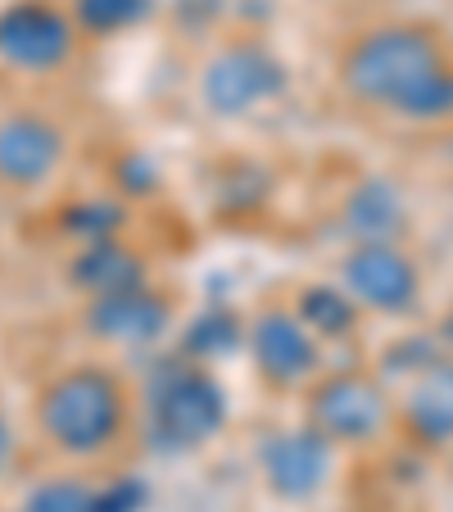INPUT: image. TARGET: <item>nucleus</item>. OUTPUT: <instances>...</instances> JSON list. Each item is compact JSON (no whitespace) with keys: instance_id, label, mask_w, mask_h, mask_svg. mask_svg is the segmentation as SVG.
<instances>
[{"instance_id":"f257e3e1","label":"nucleus","mask_w":453,"mask_h":512,"mask_svg":"<svg viewBox=\"0 0 453 512\" xmlns=\"http://www.w3.org/2000/svg\"><path fill=\"white\" fill-rule=\"evenodd\" d=\"M345 87L376 109L404 118L453 114V64L426 28L390 23L354 41L345 55Z\"/></svg>"},{"instance_id":"f03ea898","label":"nucleus","mask_w":453,"mask_h":512,"mask_svg":"<svg viewBox=\"0 0 453 512\" xmlns=\"http://www.w3.org/2000/svg\"><path fill=\"white\" fill-rule=\"evenodd\" d=\"M145 422L159 454H191L227 422V395L204 363L168 358L145 381Z\"/></svg>"},{"instance_id":"7ed1b4c3","label":"nucleus","mask_w":453,"mask_h":512,"mask_svg":"<svg viewBox=\"0 0 453 512\" xmlns=\"http://www.w3.org/2000/svg\"><path fill=\"white\" fill-rule=\"evenodd\" d=\"M127 413L123 386L105 368H68L37 399V426L64 454H100L118 435Z\"/></svg>"},{"instance_id":"20e7f679","label":"nucleus","mask_w":453,"mask_h":512,"mask_svg":"<svg viewBox=\"0 0 453 512\" xmlns=\"http://www.w3.org/2000/svg\"><path fill=\"white\" fill-rule=\"evenodd\" d=\"M390 395L363 372H336L318 381L309 395V426H318L331 445H367L386 431Z\"/></svg>"},{"instance_id":"39448f33","label":"nucleus","mask_w":453,"mask_h":512,"mask_svg":"<svg viewBox=\"0 0 453 512\" xmlns=\"http://www.w3.org/2000/svg\"><path fill=\"white\" fill-rule=\"evenodd\" d=\"M281 87H286V68L263 46H227L222 55L209 59L200 78L204 105L222 118H241L250 109L268 105L281 96Z\"/></svg>"},{"instance_id":"423d86ee","label":"nucleus","mask_w":453,"mask_h":512,"mask_svg":"<svg viewBox=\"0 0 453 512\" xmlns=\"http://www.w3.org/2000/svg\"><path fill=\"white\" fill-rule=\"evenodd\" d=\"M331 463H336V445L318 426H286L259 445L263 481L281 499H313L331 481Z\"/></svg>"},{"instance_id":"0eeeda50","label":"nucleus","mask_w":453,"mask_h":512,"mask_svg":"<svg viewBox=\"0 0 453 512\" xmlns=\"http://www.w3.org/2000/svg\"><path fill=\"white\" fill-rule=\"evenodd\" d=\"M73 55V23L46 0H19L0 10V64L19 73H50Z\"/></svg>"},{"instance_id":"6e6552de","label":"nucleus","mask_w":453,"mask_h":512,"mask_svg":"<svg viewBox=\"0 0 453 512\" xmlns=\"http://www.w3.org/2000/svg\"><path fill=\"white\" fill-rule=\"evenodd\" d=\"M340 281H345L349 300L376 313H408L422 290L413 259L395 245H354V254L340 268Z\"/></svg>"},{"instance_id":"1a4fd4ad","label":"nucleus","mask_w":453,"mask_h":512,"mask_svg":"<svg viewBox=\"0 0 453 512\" xmlns=\"http://www.w3.org/2000/svg\"><path fill=\"white\" fill-rule=\"evenodd\" d=\"M168 322H173V313H168V304L159 300L150 286H132V290H114V295H96V300L87 304L91 336L109 340V345H123V349L155 345V340L168 331Z\"/></svg>"},{"instance_id":"9d476101","label":"nucleus","mask_w":453,"mask_h":512,"mask_svg":"<svg viewBox=\"0 0 453 512\" xmlns=\"http://www.w3.org/2000/svg\"><path fill=\"white\" fill-rule=\"evenodd\" d=\"M64 159V132L41 114L0 118V182L5 186H37Z\"/></svg>"},{"instance_id":"9b49d317","label":"nucleus","mask_w":453,"mask_h":512,"mask_svg":"<svg viewBox=\"0 0 453 512\" xmlns=\"http://www.w3.org/2000/svg\"><path fill=\"white\" fill-rule=\"evenodd\" d=\"M250 349L259 372L268 381H277V386H299V381H309L318 372V340L286 309H272L254 322Z\"/></svg>"},{"instance_id":"f8f14e48","label":"nucleus","mask_w":453,"mask_h":512,"mask_svg":"<svg viewBox=\"0 0 453 512\" xmlns=\"http://www.w3.org/2000/svg\"><path fill=\"white\" fill-rule=\"evenodd\" d=\"M404 422L426 449L453 445V358H426L404 390Z\"/></svg>"},{"instance_id":"ddd939ff","label":"nucleus","mask_w":453,"mask_h":512,"mask_svg":"<svg viewBox=\"0 0 453 512\" xmlns=\"http://www.w3.org/2000/svg\"><path fill=\"white\" fill-rule=\"evenodd\" d=\"M345 232L358 245H395V236L404 232V200L395 186L381 177L358 186L345 204Z\"/></svg>"},{"instance_id":"4468645a","label":"nucleus","mask_w":453,"mask_h":512,"mask_svg":"<svg viewBox=\"0 0 453 512\" xmlns=\"http://www.w3.org/2000/svg\"><path fill=\"white\" fill-rule=\"evenodd\" d=\"M73 286H82L91 300H96V295H114V290L145 286V263L136 259L127 245L96 241L73 259Z\"/></svg>"},{"instance_id":"2eb2a0df","label":"nucleus","mask_w":453,"mask_h":512,"mask_svg":"<svg viewBox=\"0 0 453 512\" xmlns=\"http://www.w3.org/2000/svg\"><path fill=\"white\" fill-rule=\"evenodd\" d=\"M295 318L313 331V340H340L358 327V304L349 300V290L336 286H309L295 304Z\"/></svg>"},{"instance_id":"dca6fc26","label":"nucleus","mask_w":453,"mask_h":512,"mask_svg":"<svg viewBox=\"0 0 453 512\" xmlns=\"http://www.w3.org/2000/svg\"><path fill=\"white\" fill-rule=\"evenodd\" d=\"M73 14L91 32H123L150 14V0H73Z\"/></svg>"},{"instance_id":"f3484780","label":"nucleus","mask_w":453,"mask_h":512,"mask_svg":"<svg viewBox=\"0 0 453 512\" xmlns=\"http://www.w3.org/2000/svg\"><path fill=\"white\" fill-rule=\"evenodd\" d=\"M118 227H123V213H118L114 204H105V200H96V204H73V209L64 213V232H68V236H82L87 245L114 241Z\"/></svg>"},{"instance_id":"a211bd4d","label":"nucleus","mask_w":453,"mask_h":512,"mask_svg":"<svg viewBox=\"0 0 453 512\" xmlns=\"http://www.w3.org/2000/svg\"><path fill=\"white\" fill-rule=\"evenodd\" d=\"M91 499H96V490L82 481H46L28 494L19 512H87Z\"/></svg>"},{"instance_id":"6ab92c4d","label":"nucleus","mask_w":453,"mask_h":512,"mask_svg":"<svg viewBox=\"0 0 453 512\" xmlns=\"http://www.w3.org/2000/svg\"><path fill=\"white\" fill-rule=\"evenodd\" d=\"M241 340V331H236V322L227 318V313H209V318H200L191 327V336H186V349H191L195 358H218V354H227V349Z\"/></svg>"},{"instance_id":"aec40b11","label":"nucleus","mask_w":453,"mask_h":512,"mask_svg":"<svg viewBox=\"0 0 453 512\" xmlns=\"http://www.w3.org/2000/svg\"><path fill=\"white\" fill-rule=\"evenodd\" d=\"M136 503H141V485H105V490H96V499H91L87 512H136Z\"/></svg>"},{"instance_id":"412c9836","label":"nucleus","mask_w":453,"mask_h":512,"mask_svg":"<svg viewBox=\"0 0 453 512\" xmlns=\"http://www.w3.org/2000/svg\"><path fill=\"white\" fill-rule=\"evenodd\" d=\"M177 5H182V10H191V14H200V19H209L222 0H177Z\"/></svg>"},{"instance_id":"4be33fe9","label":"nucleus","mask_w":453,"mask_h":512,"mask_svg":"<svg viewBox=\"0 0 453 512\" xmlns=\"http://www.w3.org/2000/svg\"><path fill=\"white\" fill-rule=\"evenodd\" d=\"M440 340H444V345L453 349V318H444V327H440ZM449 358H453V354H449Z\"/></svg>"}]
</instances>
